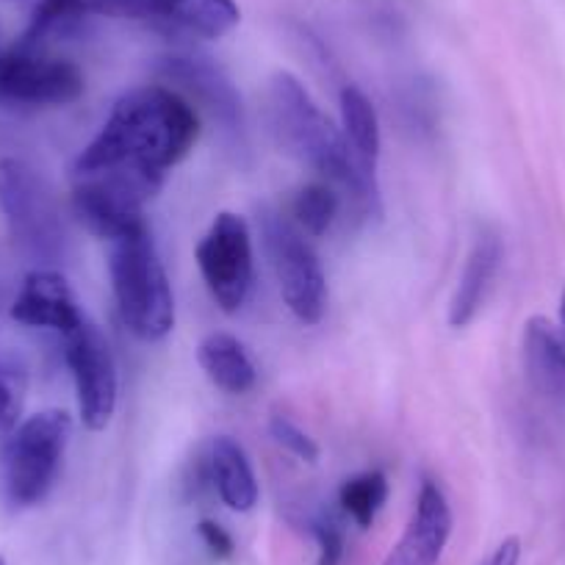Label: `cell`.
Masks as SVG:
<instances>
[{"label": "cell", "instance_id": "52a82bcc", "mask_svg": "<svg viewBox=\"0 0 565 565\" xmlns=\"http://www.w3.org/2000/svg\"><path fill=\"white\" fill-rule=\"evenodd\" d=\"M194 260L216 306L225 313L242 311L255 280L253 233L247 222L233 211H220L200 238Z\"/></svg>", "mask_w": 565, "mask_h": 565}, {"label": "cell", "instance_id": "e0dca14e", "mask_svg": "<svg viewBox=\"0 0 565 565\" xmlns=\"http://www.w3.org/2000/svg\"><path fill=\"white\" fill-rule=\"evenodd\" d=\"M524 366L541 394L565 402V330L532 317L524 324Z\"/></svg>", "mask_w": 565, "mask_h": 565}, {"label": "cell", "instance_id": "7a4b0ae2", "mask_svg": "<svg viewBox=\"0 0 565 565\" xmlns=\"http://www.w3.org/2000/svg\"><path fill=\"white\" fill-rule=\"evenodd\" d=\"M266 125L282 153L339 189L341 198L347 194L358 211L380 216V186L358 170L341 128H335L295 73L280 70L269 78Z\"/></svg>", "mask_w": 565, "mask_h": 565}, {"label": "cell", "instance_id": "7402d4cb", "mask_svg": "<svg viewBox=\"0 0 565 565\" xmlns=\"http://www.w3.org/2000/svg\"><path fill=\"white\" fill-rule=\"evenodd\" d=\"M341 211L339 189L324 181H313L302 186L291 200V216L295 225L306 236H324L333 227L335 216Z\"/></svg>", "mask_w": 565, "mask_h": 565}, {"label": "cell", "instance_id": "3957f363", "mask_svg": "<svg viewBox=\"0 0 565 565\" xmlns=\"http://www.w3.org/2000/svg\"><path fill=\"white\" fill-rule=\"evenodd\" d=\"M108 277L119 319L139 341H161L175 328V297L150 227L108 242Z\"/></svg>", "mask_w": 565, "mask_h": 565}, {"label": "cell", "instance_id": "4316f807", "mask_svg": "<svg viewBox=\"0 0 565 565\" xmlns=\"http://www.w3.org/2000/svg\"><path fill=\"white\" fill-rule=\"evenodd\" d=\"M519 563H521V541L513 535V537H504L482 565H519Z\"/></svg>", "mask_w": 565, "mask_h": 565}, {"label": "cell", "instance_id": "d6986e66", "mask_svg": "<svg viewBox=\"0 0 565 565\" xmlns=\"http://www.w3.org/2000/svg\"><path fill=\"white\" fill-rule=\"evenodd\" d=\"M198 363L205 377L225 394H247L255 388V363L242 341L231 333H211L200 341Z\"/></svg>", "mask_w": 565, "mask_h": 565}, {"label": "cell", "instance_id": "8992f818", "mask_svg": "<svg viewBox=\"0 0 565 565\" xmlns=\"http://www.w3.org/2000/svg\"><path fill=\"white\" fill-rule=\"evenodd\" d=\"M260 233L286 308L302 324H319L328 311V277L308 236L277 211L260 216Z\"/></svg>", "mask_w": 565, "mask_h": 565}, {"label": "cell", "instance_id": "484cf974", "mask_svg": "<svg viewBox=\"0 0 565 565\" xmlns=\"http://www.w3.org/2000/svg\"><path fill=\"white\" fill-rule=\"evenodd\" d=\"M198 537L203 541L205 552L214 559H231L233 552H236V543H233L231 532L220 524V521L203 519L198 524Z\"/></svg>", "mask_w": 565, "mask_h": 565}, {"label": "cell", "instance_id": "4fadbf2b", "mask_svg": "<svg viewBox=\"0 0 565 565\" xmlns=\"http://www.w3.org/2000/svg\"><path fill=\"white\" fill-rule=\"evenodd\" d=\"M145 203L148 200H141L128 186L106 178H78L73 189V214L92 236L106 244L148 227L141 214Z\"/></svg>", "mask_w": 565, "mask_h": 565}, {"label": "cell", "instance_id": "5bb4252c", "mask_svg": "<svg viewBox=\"0 0 565 565\" xmlns=\"http://www.w3.org/2000/svg\"><path fill=\"white\" fill-rule=\"evenodd\" d=\"M449 537H452V508L447 493L438 482L424 480L411 521L383 565H438Z\"/></svg>", "mask_w": 565, "mask_h": 565}, {"label": "cell", "instance_id": "5b68a950", "mask_svg": "<svg viewBox=\"0 0 565 565\" xmlns=\"http://www.w3.org/2000/svg\"><path fill=\"white\" fill-rule=\"evenodd\" d=\"M0 211L9 233L25 255L58 264L67 253L62 211L45 178L20 159H0Z\"/></svg>", "mask_w": 565, "mask_h": 565}, {"label": "cell", "instance_id": "cb8c5ba5", "mask_svg": "<svg viewBox=\"0 0 565 565\" xmlns=\"http://www.w3.org/2000/svg\"><path fill=\"white\" fill-rule=\"evenodd\" d=\"M308 532L317 541V565H341L347 552V535L333 513H317L308 519Z\"/></svg>", "mask_w": 565, "mask_h": 565}, {"label": "cell", "instance_id": "f1b7e54d", "mask_svg": "<svg viewBox=\"0 0 565 565\" xmlns=\"http://www.w3.org/2000/svg\"><path fill=\"white\" fill-rule=\"evenodd\" d=\"M7 3H23V0H7Z\"/></svg>", "mask_w": 565, "mask_h": 565}, {"label": "cell", "instance_id": "7c38bea8", "mask_svg": "<svg viewBox=\"0 0 565 565\" xmlns=\"http://www.w3.org/2000/svg\"><path fill=\"white\" fill-rule=\"evenodd\" d=\"M164 3L167 0H40L29 34L20 47L40 51L42 42L67 34L86 18L139 20V23L161 25Z\"/></svg>", "mask_w": 565, "mask_h": 565}, {"label": "cell", "instance_id": "ffe728a7", "mask_svg": "<svg viewBox=\"0 0 565 565\" xmlns=\"http://www.w3.org/2000/svg\"><path fill=\"white\" fill-rule=\"evenodd\" d=\"M242 23L236 0H167L161 25L198 40H222Z\"/></svg>", "mask_w": 565, "mask_h": 565}, {"label": "cell", "instance_id": "44dd1931", "mask_svg": "<svg viewBox=\"0 0 565 565\" xmlns=\"http://www.w3.org/2000/svg\"><path fill=\"white\" fill-rule=\"evenodd\" d=\"M388 502V480L383 471L372 469L350 477L339 488V508L358 530H369L380 510Z\"/></svg>", "mask_w": 565, "mask_h": 565}, {"label": "cell", "instance_id": "277c9868", "mask_svg": "<svg viewBox=\"0 0 565 565\" xmlns=\"http://www.w3.org/2000/svg\"><path fill=\"white\" fill-rule=\"evenodd\" d=\"M73 436V418L64 411H42L20 422L0 441V502L29 510L45 502L62 471Z\"/></svg>", "mask_w": 565, "mask_h": 565}, {"label": "cell", "instance_id": "8fae6325", "mask_svg": "<svg viewBox=\"0 0 565 565\" xmlns=\"http://www.w3.org/2000/svg\"><path fill=\"white\" fill-rule=\"evenodd\" d=\"M9 313L14 322L25 324V328L53 330L62 339L86 322L73 286L53 266H40L25 275Z\"/></svg>", "mask_w": 565, "mask_h": 565}, {"label": "cell", "instance_id": "ac0fdd59", "mask_svg": "<svg viewBox=\"0 0 565 565\" xmlns=\"http://www.w3.org/2000/svg\"><path fill=\"white\" fill-rule=\"evenodd\" d=\"M341 134H344L347 148H350L358 170H361L369 181L377 183L380 148H383L377 108H374V103L352 84L341 89Z\"/></svg>", "mask_w": 565, "mask_h": 565}, {"label": "cell", "instance_id": "2e32d148", "mask_svg": "<svg viewBox=\"0 0 565 565\" xmlns=\"http://www.w3.org/2000/svg\"><path fill=\"white\" fill-rule=\"evenodd\" d=\"M499 264H502V242H499V236L491 231L480 233L475 238L469 258H466L463 271H460L452 302H449V324L452 328L460 330L475 322L488 291H491Z\"/></svg>", "mask_w": 565, "mask_h": 565}, {"label": "cell", "instance_id": "6da1fadb", "mask_svg": "<svg viewBox=\"0 0 565 565\" xmlns=\"http://www.w3.org/2000/svg\"><path fill=\"white\" fill-rule=\"evenodd\" d=\"M198 136V111L181 92L141 86L114 103L100 134L81 150L75 178H108L150 200Z\"/></svg>", "mask_w": 565, "mask_h": 565}, {"label": "cell", "instance_id": "f546056e", "mask_svg": "<svg viewBox=\"0 0 565 565\" xmlns=\"http://www.w3.org/2000/svg\"><path fill=\"white\" fill-rule=\"evenodd\" d=\"M0 565H7V559H3V557H0Z\"/></svg>", "mask_w": 565, "mask_h": 565}, {"label": "cell", "instance_id": "83f0119b", "mask_svg": "<svg viewBox=\"0 0 565 565\" xmlns=\"http://www.w3.org/2000/svg\"><path fill=\"white\" fill-rule=\"evenodd\" d=\"M559 322H563V330H565V291L563 297H559Z\"/></svg>", "mask_w": 565, "mask_h": 565}, {"label": "cell", "instance_id": "30bf717a", "mask_svg": "<svg viewBox=\"0 0 565 565\" xmlns=\"http://www.w3.org/2000/svg\"><path fill=\"white\" fill-rule=\"evenodd\" d=\"M161 75L181 92L192 95L214 117V122H220L222 134L231 136L236 145H242V97H238L233 81L211 58L198 56V53H172V56L161 58Z\"/></svg>", "mask_w": 565, "mask_h": 565}, {"label": "cell", "instance_id": "ba28073f", "mask_svg": "<svg viewBox=\"0 0 565 565\" xmlns=\"http://www.w3.org/2000/svg\"><path fill=\"white\" fill-rule=\"evenodd\" d=\"M64 358L78 396V416L86 430L100 433L117 411V363L106 335L86 319L78 330L64 335Z\"/></svg>", "mask_w": 565, "mask_h": 565}, {"label": "cell", "instance_id": "9a60e30c", "mask_svg": "<svg viewBox=\"0 0 565 565\" xmlns=\"http://www.w3.org/2000/svg\"><path fill=\"white\" fill-rule=\"evenodd\" d=\"M203 477L233 513H249L258 504V480L253 463L242 444L233 441L231 436L211 438L203 455Z\"/></svg>", "mask_w": 565, "mask_h": 565}, {"label": "cell", "instance_id": "603a6c76", "mask_svg": "<svg viewBox=\"0 0 565 565\" xmlns=\"http://www.w3.org/2000/svg\"><path fill=\"white\" fill-rule=\"evenodd\" d=\"M29 383L31 374L23 355L0 347V441L23 422Z\"/></svg>", "mask_w": 565, "mask_h": 565}, {"label": "cell", "instance_id": "d4e9b609", "mask_svg": "<svg viewBox=\"0 0 565 565\" xmlns=\"http://www.w3.org/2000/svg\"><path fill=\"white\" fill-rule=\"evenodd\" d=\"M269 436L275 438L277 447H282L289 455H295L297 460L308 466H317L319 463V447L306 430H302L300 424L291 422L289 416H271L269 418Z\"/></svg>", "mask_w": 565, "mask_h": 565}, {"label": "cell", "instance_id": "9c48e42d", "mask_svg": "<svg viewBox=\"0 0 565 565\" xmlns=\"http://www.w3.org/2000/svg\"><path fill=\"white\" fill-rule=\"evenodd\" d=\"M84 73L67 58L14 47L0 56V100L25 106H67L84 95Z\"/></svg>", "mask_w": 565, "mask_h": 565}]
</instances>
